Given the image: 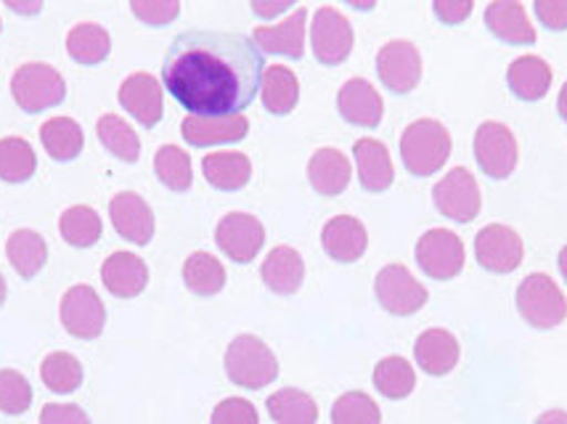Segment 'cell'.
I'll use <instances>...</instances> for the list:
<instances>
[{"label":"cell","instance_id":"cell-1","mask_svg":"<svg viewBox=\"0 0 567 424\" xmlns=\"http://www.w3.org/2000/svg\"><path fill=\"white\" fill-rule=\"evenodd\" d=\"M262 75V51L252 38L239 32H181L162 64V80L171 96L199 117L241 114L258 96Z\"/></svg>","mask_w":567,"mask_h":424},{"label":"cell","instance_id":"cell-2","mask_svg":"<svg viewBox=\"0 0 567 424\" xmlns=\"http://www.w3.org/2000/svg\"><path fill=\"white\" fill-rule=\"evenodd\" d=\"M451 149V133L449 127L432 117H422L411 123L401 136V159L411 175H427L437 173L449 163Z\"/></svg>","mask_w":567,"mask_h":424},{"label":"cell","instance_id":"cell-3","mask_svg":"<svg viewBox=\"0 0 567 424\" xmlns=\"http://www.w3.org/2000/svg\"><path fill=\"white\" fill-rule=\"evenodd\" d=\"M226 374L234 385L247 390H260L279 376V361L274 350L255 334H239L226 348Z\"/></svg>","mask_w":567,"mask_h":424},{"label":"cell","instance_id":"cell-4","mask_svg":"<svg viewBox=\"0 0 567 424\" xmlns=\"http://www.w3.org/2000/svg\"><path fill=\"white\" fill-rule=\"evenodd\" d=\"M517 311L536 329H555L567 319V298L546 273H530L517 287Z\"/></svg>","mask_w":567,"mask_h":424},{"label":"cell","instance_id":"cell-5","mask_svg":"<svg viewBox=\"0 0 567 424\" xmlns=\"http://www.w3.org/2000/svg\"><path fill=\"white\" fill-rule=\"evenodd\" d=\"M11 93L24 112H43L62 104L66 83L49 64H22L11 77Z\"/></svg>","mask_w":567,"mask_h":424},{"label":"cell","instance_id":"cell-6","mask_svg":"<svg viewBox=\"0 0 567 424\" xmlns=\"http://www.w3.org/2000/svg\"><path fill=\"white\" fill-rule=\"evenodd\" d=\"M416 262L430 279L451 281L464 271V262H467L464 241L451 228H430L416 241Z\"/></svg>","mask_w":567,"mask_h":424},{"label":"cell","instance_id":"cell-7","mask_svg":"<svg viewBox=\"0 0 567 424\" xmlns=\"http://www.w3.org/2000/svg\"><path fill=\"white\" fill-rule=\"evenodd\" d=\"M432 201L454 224H472L481 215L483 194L467 167H454L432 188Z\"/></svg>","mask_w":567,"mask_h":424},{"label":"cell","instance_id":"cell-8","mask_svg":"<svg viewBox=\"0 0 567 424\" xmlns=\"http://www.w3.org/2000/svg\"><path fill=\"white\" fill-rule=\"evenodd\" d=\"M475 159L481 170L494 180L509 178L517 170L519 146L515 133L504 123L488 120L475 131Z\"/></svg>","mask_w":567,"mask_h":424},{"label":"cell","instance_id":"cell-9","mask_svg":"<svg viewBox=\"0 0 567 424\" xmlns=\"http://www.w3.org/2000/svg\"><path fill=\"white\" fill-rule=\"evenodd\" d=\"M374 292L380 306L393 316H411L427 306V289L401 262H390L377 273Z\"/></svg>","mask_w":567,"mask_h":424},{"label":"cell","instance_id":"cell-10","mask_svg":"<svg viewBox=\"0 0 567 424\" xmlns=\"http://www.w3.org/2000/svg\"><path fill=\"white\" fill-rule=\"evenodd\" d=\"M355 35L353 27L334 6H321L310 22V45H313L316 59L327 66L342 64L353 51Z\"/></svg>","mask_w":567,"mask_h":424},{"label":"cell","instance_id":"cell-11","mask_svg":"<svg viewBox=\"0 0 567 424\" xmlns=\"http://www.w3.org/2000/svg\"><path fill=\"white\" fill-rule=\"evenodd\" d=\"M59 316H62L66 332L78 340H96L106 324L104 302H101L96 289L87 285L66 289L62 306H59Z\"/></svg>","mask_w":567,"mask_h":424},{"label":"cell","instance_id":"cell-12","mask_svg":"<svg viewBox=\"0 0 567 424\" xmlns=\"http://www.w3.org/2000/svg\"><path fill=\"white\" fill-rule=\"evenodd\" d=\"M475 258L481 268L491 273L517 271L525 258V245L515 228L502 224H488L475 237Z\"/></svg>","mask_w":567,"mask_h":424},{"label":"cell","instance_id":"cell-13","mask_svg":"<svg viewBox=\"0 0 567 424\" xmlns=\"http://www.w3.org/2000/svg\"><path fill=\"white\" fill-rule=\"evenodd\" d=\"M377 75L393 93H411L422 80V53L411 40H390L377 53Z\"/></svg>","mask_w":567,"mask_h":424},{"label":"cell","instance_id":"cell-14","mask_svg":"<svg viewBox=\"0 0 567 424\" xmlns=\"http://www.w3.org/2000/svg\"><path fill=\"white\" fill-rule=\"evenodd\" d=\"M215 241L234 262H249L266 245V228L255 215L228 213L215 228Z\"/></svg>","mask_w":567,"mask_h":424},{"label":"cell","instance_id":"cell-15","mask_svg":"<svg viewBox=\"0 0 567 424\" xmlns=\"http://www.w3.org/2000/svg\"><path fill=\"white\" fill-rule=\"evenodd\" d=\"M337 110L342 120L358 127H377L382 123L384 101L374 85L363 77H350L337 93Z\"/></svg>","mask_w":567,"mask_h":424},{"label":"cell","instance_id":"cell-16","mask_svg":"<svg viewBox=\"0 0 567 424\" xmlns=\"http://www.w3.org/2000/svg\"><path fill=\"white\" fill-rule=\"evenodd\" d=\"M110 218L117 234L133 245L144 247L154 237V213L144 197L133 192L117 194L110 201Z\"/></svg>","mask_w":567,"mask_h":424},{"label":"cell","instance_id":"cell-17","mask_svg":"<svg viewBox=\"0 0 567 424\" xmlns=\"http://www.w3.org/2000/svg\"><path fill=\"white\" fill-rule=\"evenodd\" d=\"M181 133L192 146H218V144H236V141L247 138L249 123L245 114H228V117H199V114H188L181 125Z\"/></svg>","mask_w":567,"mask_h":424},{"label":"cell","instance_id":"cell-18","mask_svg":"<svg viewBox=\"0 0 567 424\" xmlns=\"http://www.w3.org/2000/svg\"><path fill=\"white\" fill-rule=\"evenodd\" d=\"M306 22H308V9H295L289 19H284L281 24L274 27H258L252 32L255 45L260 51L274 53V56H287V59H302L306 53Z\"/></svg>","mask_w":567,"mask_h":424},{"label":"cell","instance_id":"cell-19","mask_svg":"<svg viewBox=\"0 0 567 424\" xmlns=\"http://www.w3.org/2000/svg\"><path fill=\"white\" fill-rule=\"evenodd\" d=\"M458 355H462V348H458L456 334L449 329L432 327L414 342V359L422 372L430 376H445L454 372Z\"/></svg>","mask_w":567,"mask_h":424},{"label":"cell","instance_id":"cell-20","mask_svg":"<svg viewBox=\"0 0 567 424\" xmlns=\"http://www.w3.org/2000/svg\"><path fill=\"white\" fill-rule=\"evenodd\" d=\"M321 245L329 258L337 262H355L363 258L369 247L367 226L353 215H337V218L327 220L321 231Z\"/></svg>","mask_w":567,"mask_h":424},{"label":"cell","instance_id":"cell-21","mask_svg":"<svg viewBox=\"0 0 567 424\" xmlns=\"http://www.w3.org/2000/svg\"><path fill=\"white\" fill-rule=\"evenodd\" d=\"M120 104L144 127H154L165 114V104H162V85L146 72H136L120 85Z\"/></svg>","mask_w":567,"mask_h":424},{"label":"cell","instance_id":"cell-22","mask_svg":"<svg viewBox=\"0 0 567 424\" xmlns=\"http://www.w3.org/2000/svg\"><path fill=\"white\" fill-rule=\"evenodd\" d=\"M485 24L498 40L509 45L536 43V27L528 19L525 6L515 0H496V3L485 6Z\"/></svg>","mask_w":567,"mask_h":424},{"label":"cell","instance_id":"cell-23","mask_svg":"<svg viewBox=\"0 0 567 424\" xmlns=\"http://www.w3.org/2000/svg\"><path fill=\"white\" fill-rule=\"evenodd\" d=\"M101 281L114 298H136L148 285V266L133 252H114L101 266Z\"/></svg>","mask_w":567,"mask_h":424},{"label":"cell","instance_id":"cell-24","mask_svg":"<svg viewBox=\"0 0 567 424\" xmlns=\"http://www.w3.org/2000/svg\"><path fill=\"white\" fill-rule=\"evenodd\" d=\"M262 285L276 294H295L306 279V262L295 247L279 245L266 255L260 266Z\"/></svg>","mask_w":567,"mask_h":424},{"label":"cell","instance_id":"cell-25","mask_svg":"<svg viewBox=\"0 0 567 424\" xmlns=\"http://www.w3.org/2000/svg\"><path fill=\"white\" fill-rule=\"evenodd\" d=\"M355 154V165H358V180L367 192H388L393 186L395 170H393V159H390L388 146L377 138H361L355 141L353 146Z\"/></svg>","mask_w":567,"mask_h":424},{"label":"cell","instance_id":"cell-26","mask_svg":"<svg viewBox=\"0 0 567 424\" xmlns=\"http://www.w3.org/2000/svg\"><path fill=\"white\" fill-rule=\"evenodd\" d=\"M350 175H353L350 159L340 149H332V146L316 152L308 163L310 186L323 197H337V194L346 192Z\"/></svg>","mask_w":567,"mask_h":424},{"label":"cell","instance_id":"cell-27","mask_svg":"<svg viewBox=\"0 0 567 424\" xmlns=\"http://www.w3.org/2000/svg\"><path fill=\"white\" fill-rule=\"evenodd\" d=\"M551 77V66L542 56H519L506 70V83L519 101H542L549 93Z\"/></svg>","mask_w":567,"mask_h":424},{"label":"cell","instance_id":"cell-28","mask_svg":"<svg viewBox=\"0 0 567 424\" xmlns=\"http://www.w3.org/2000/svg\"><path fill=\"white\" fill-rule=\"evenodd\" d=\"M207 184L218 192H239L252 178V163L241 152H213L202 159Z\"/></svg>","mask_w":567,"mask_h":424},{"label":"cell","instance_id":"cell-29","mask_svg":"<svg viewBox=\"0 0 567 424\" xmlns=\"http://www.w3.org/2000/svg\"><path fill=\"white\" fill-rule=\"evenodd\" d=\"M260 99L262 106L271 114H279V117L292 112L297 101H300V83H297L295 72L281 64L268 66L260 83Z\"/></svg>","mask_w":567,"mask_h":424},{"label":"cell","instance_id":"cell-30","mask_svg":"<svg viewBox=\"0 0 567 424\" xmlns=\"http://www.w3.org/2000/svg\"><path fill=\"white\" fill-rule=\"evenodd\" d=\"M6 255H9L13 271L22 276V279H32L45 266V260H49V247H45V241L38 231L19 228L6 241Z\"/></svg>","mask_w":567,"mask_h":424},{"label":"cell","instance_id":"cell-31","mask_svg":"<svg viewBox=\"0 0 567 424\" xmlns=\"http://www.w3.org/2000/svg\"><path fill=\"white\" fill-rule=\"evenodd\" d=\"M110 49H112V38L101 24H91V22L74 24L70 35H66V53H70L78 64H85V66L101 64L106 56H110Z\"/></svg>","mask_w":567,"mask_h":424},{"label":"cell","instance_id":"cell-32","mask_svg":"<svg viewBox=\"0 0 567 424\" xmlns=\"http://www.w3.org/2000/svg\"><path fill=\"white\" fill-rule=\"evenodd\" d=\"M268 414L276 424H316L319 422V403L306 390L281 387L268 399Z\"/></svg>","mask_w":567,"mask_h":424},{"label":"cell","instance_id":"cell-33","mask_svg":"<svg viewBox=\"0 0 567 424\" xmlns=\"http://www.w3.org/2000/svg\"><path fill=\"white\" fill-rule=\"evenodd\" d=\"M40 141L43 149L59 163H70L83 152V127L74 123L72 117H51L49 123L40 127Z\"/></svg>","mask_w":567,"mask_h":424},{"label":"cell","instance_id":"cell-34","mask_svg":"<svg viewBox=\"0 0 567 424\" xmlns=\"http://www.w3.org/2000/svg\"><path fill=\"white\" fill-rule=\"evenodd\" d=\"M184 281L199 298H213L226 287V268L210 252H194L184 262Z\"/></svg>","mask_w":567,"mask_h":424},{"label":"cell","instance_id":"cell-35","mask_svg":"<svg viewBox=\"0 0 567 424\" xmlns=\"http://www.w3.org/2000/svg\"><path fill=\"white\" fill-rule=\"evenodd\" d=\"M374 387L390 401L409 399L416 387L414 366L401 355H388L374 366Z\"/></svg>","mask_w":567,"mask_h":424},{"label":"cell","instance_id":"cell-36","mask_svg":"<svg viewBox=\"0 0 567 424\" xmlns=\"http://www.w3.org/2000/svg\"><path fill=\"white\" fill-rule=\"evenodd\" d=\"M38 167V157L24 138L9 136L0 141V180L6 184H22L32 178Z\"/></svg>","mask_w":567,"mask_h":424},{"label":"cell","instance_id":"cell-37","mask_svg":"<svg viewBox=\"0 0 567 424\" xmlns=\"http://www.w3.org/2000/svg\"><path fill=\"white\" fill-rule=\"evenodd\" d=\"M101 144L110 149L114 157L125 159V163H136L141 157V141L131 125L125 123L120 114H104L96 125Z\"/></svg>","mask_w":567,"mask_h":424},{"label":"cell","instance_id":"cell-38","mask_svg":"<svg viewBox=\"0 0 567 424\" xmlns=\"http://www.w3.org/2000/svg\"><path fill=\"white\" fill-rule=\"evenodd\" d=\"M154 173L171 192H188L194 184V170H192V157L181 146H162L154 154Z\"/></svg>","mask_w":567,"mask_h":424},{"label":"cell","instance_id":"cell-39","mask_svg":"<svg viewBox=\"0 0 567 424\" xmlns=\"http://www.w3.org/2000/svg\"><path fill=\"white\" fill-rule=\"evenodd\" d=\"M40 376H43L45 387L53 390V393H74V390L83 385V363L74 359L72 353L56 350V353L45 355L43 366H40Z\"/></svg>","mask_w":567,"mask_h":424},{"label":"cell","instance_id":"cell-40","mask_svg":"<svg viewBox=\"0 0 567 424\" xmlns=\"http://www.w3.org/2000/svg\"><path fill=\"white\" fill-rule=\"evenodd\" d=\"M59 231L72 247H93L101 239V218L85 205H74L59 218Z\"/></svg>","mask_w":567,"mask_h":424},{"label":"cell","instance_id":"cell-41","mask_svg":"<svg viewBox=\"0 0 567 424\" xmlns=\"http://www.w3.org/2000/svg\"><path fill=\"white\" fill-rule=\"evenodd\" d=\"M332 424H382V412L371 395L350 390L334 401Z\"/></svg>","mask_w":567,"mask_h":424},{"label":"cell","instance_id":"cell-42","mask_svg":"<svg viewBox=\"0 0 567 424\" xmlns=\"http://www.w3.org/2000/svg\"><path fill=\"white\" fill-rule=\"evenodd\" d=\"M32 406V385L17 369H0V412L24 414Z\"/></svg>","mask_w":567,"mask_h":424},{"label":"cell","instance_id":"cell-43","mask_svg":"<svg viewBox=\"0 0 567 424\" xmlns=\"http://www.w3.org/2000/svg\"><path fill=\"white\" fill-rule=\"evenodd\" d=\"M131 11L136 13L144 24L152 27H165L171 24L181 13L178 0H133Z\"/></svg>","mask_w":567,"mask_h":424},{"label":"cell","instance_id":"cell-44","mask_svg":"<svg viewBox=\"0 0 567 424\" xmlns=\"http://www.w3.org/2000/svg\"><path fill=\"white\" fill-rule=\"evenodd\" d=\"M210 424H260L258 409L245 399H226L215 406Z\"/></svg>","mask_w":567,"mask_h":424},{"label":"cell","instance_id":"cell-45","mask_svg":"<svg viewBox=\"0 0 567 424\" xmlns=\"http://www.w3.org/2000/svg\"><path fill=\"white\" fill-rule=\"evenodd\" d=\"M40 424H91V416L74 403H49L40 412Z\"/></svg>","mask_w":567,"mask_h":424},{"label":"cell","instance_id":"cell-46","mask_svg":"<svg viewBox=\"0 0 567 424\" xmlns=\"http://www.w3.org/2000/svg\"><path fill=\"white\" fill-rule=\"evenodd\" d=\"M533 11H536L538 22H542L546 30H567V0H536Z\"/></svg>","mask_w":567,"mask_h":424},{"label":"cell","instance_id":"cell-47","mask_svg":"<svg viewBox=\"0 0 567 424\" xmlns=\"http://www.w3.org/2000/svg\"><path fill=\"white\" fill-rule=\"evenodd\" d=\"M432 11H435V17L441 19L443 24H462L467 22L470 13L475 11V6H472L470 0H435V3H432Z\"/></svg>","mask_w":567,"mask_h":424},{"label":"cell","instance_id":"cell-48","mask_svg":"<svg viewBox=\"0 0 567 424\" xmlns=\"http://www.w3.org/2000/svg\"><path fill=\"white\" fill-rule=\"evenodd\" d=\"M292 0H252V11L258 13L260 19H266V22H271L279 13L292 9Z\"/></svg>","mask_w":567,"mask_h":424},{"label":"cell","instance_id":"cell-49","mask_svg":"<svg viewBox=\"0 0 567 424\" xmlns=\"http://www.w3.org/2000/svg\"><path fill=\"white\" fill-rule=\"evenodd\" d=\"M536 424H567V412H563V409H551V412H544L538 416Z\"/></svg>","mask_w":567,"mask_h":424},{"label":"cell","instance_id":"cell-50","mask_svg":"<svg viewBox=\"0 0 567 424\" xmlns=\"http://www.w3.org/2000/svg\"><path fill=\"white\" fill-rule=\"evenodd\" d=\"M9 9L11 11H19V13H38L40 9H43V3H40V0H35V3H9Z\"/></svg>","mask_w":567,"mask_h":424},{"label":"cell","instance_id":"cell-51","mask_svg":"<svg viewBox=\"0 0 567 424\" xmlns=\"http://www.w3.org/2000/svg\"><path fill=\"white\" fill-rule=\"evenodd\" d=\"M557 112H559V117H563L565 123H567V83L563 85V91H559V99H557Z\"/></svg>","mask_w":567,"mask_h":424},{"label":"cell","instance_id":"cell-52","mask_svg":"<svg viewBox=\"0 0 567 424\" xmlns=\"http://www.w3.org/2000/svg\"><path fill=\"white\" fill-rule=\"evenodd\" d=\"M557 266H559V273H563L565 285H567V245L563 247V250H559V260H557Z\"/></svg>","mask_w":567,"mask_h":424},{"label":"cell","instance_id":"cell-53","mask_svg":"<svg viewBox=\"0 0 567 424\" xmlns=\"http://www.w3.org/2000/svg\"><path fill=\"white\" fill-rule=\"evenodd\" d=\"M3 300H6V279L3 273H0V306H3Z\"/></svg>","mask_w":567,"mask_h":424}]
</instances>
